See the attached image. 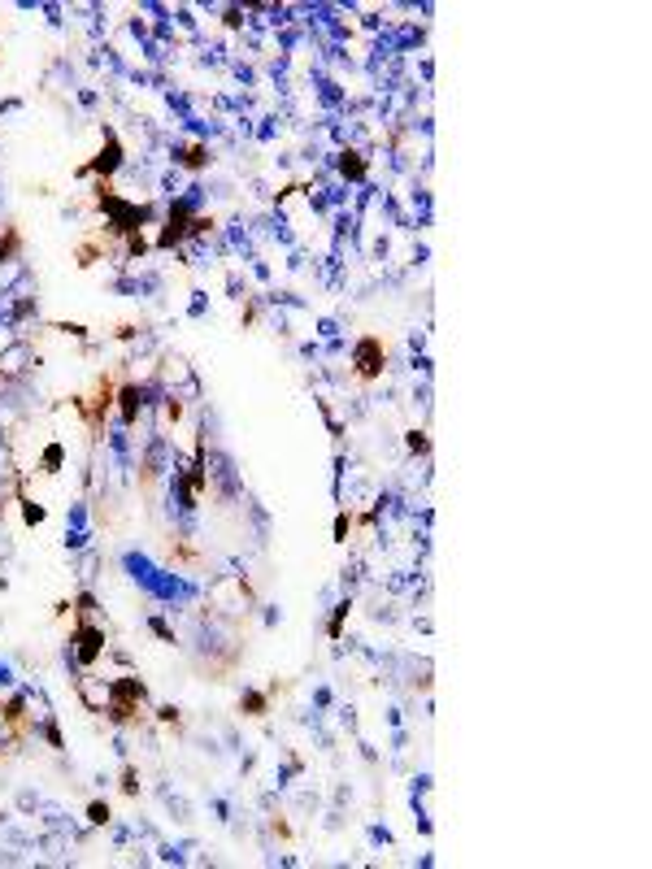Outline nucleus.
I'll return each instance as SVG.
<instances>
[{
    "instance_id": "f03ea898",
    "label": "nucleus",
    "mask_w": 652,
    "mask_h": 869,
    "mask_svg": "<svg viewBox=\"0 0 652 869\" xmlns=\"http://www.w3.org/2000/svg\"><path fill=\"white\" fill-rule=\"evenodd\" d=\"M348 370H353L361 383H374V379H383V370H387V352H383V339H374V335L357 339V344H353V352H348Z\"/></svg>"
},
{
    "instance_id": "f257e3e1",
    "label": "nucleus",
    "mask_w": 652,
    "mask_h": 869,
    "mask_svg": "<svg viewBox=\"0 0 652 869\" xmlns=\"http://www.w3.org/2000/svg\"><path fill=\"white\" fill-rule=\"evenodd\" d=\"M105 652H109V639H105V626H96V622H74V631H70V644H66V657H70V665L74 670H96L100 661H105Z\"/></svg>"
},
{
    "instance_id": "423d86ee",
    "label": "nucleus",
    "mask_w": 652,
    "mask_h": 869,
    "mask_svg": "<svg viewBox=\"0 0 652 869\" xmlns=\"http://www.w3.org/2000/svg\"><path fill=\"white\" fill-rule=\"evenodd\" d=\"M87 822H92V826H109V822H114V813H109L105 800H92V804H87Z\"/></svg>"
},
{
    "instance_id": "1a4fd4ad",
    "label": "nucleus",
    "mask_w": 652,
    "mask_h": 869,
    "mask_svg": "<svg viewBox=\"0 0 652 869\" xmlns=\"http://www.w3.org/2000/svg\"><path fill=\"white\" fill-rule=\"evenodd\" d=\"M122 791H127V796H135V791H140V774H135L131 765L122 770Z\"/></svg>"
},
{
    "instance_id": "39448f33",
    "label": "nucleus",
    "mask_w": 652,
    "mask_h": 869,
    "mask_svg": "<svg viewBox=\"0 0 652 869\" xmlns=\"http://www.w3.org/2000/svg\"><path fill=\"white\" fill-rule=\"evenodd\" d=\"M405 448L413 452V457H431V439H426V431H418V426L405 431Z\"/></svg>"
},
{
    "instance_id": "6e6552de",
    "label": "nucleus",
    "mask_w": 652,
    "mask_h": 869,
    "mask_svg": "<svg viewBox=\"0 0 652 869\" xmlns=\"http://www.w3.org/2000/svg\"><path fill=\"white\" fill-rule=\"evenodd\" d=\"M18 339H22V335H18V326H14V322H0V352L14 348Z\"/></svg>"
},
{
    "instance_id": "20e7f679",
    "label": "nucleus",
    "mask_w": 652,
    "mask_h": 869,
    "mask_svg": "<svg viewBox=\"0 0 652 869\" xmlns=\"http://www.w3.org/2000/svg\"><path fill=\"white\" fill-rule=\"evenodd\" d=\"M74 691H79L87 713H109V704H114V678H100L96 670H83L74 678Z\"/></svg>"
},
{
    "instance_id": "0eeeda50",
    "label": "nucleus",
    "mask_w": 652,
    "mask_h": 869,
    "mask_svg": "<svg viewBox=\"0 0 652 869\" xmlns=\"http://www.w3.org/2000/svg\"><path fill=\"white\" fill-rule=\"evenodd\" d=\"M240 709H248V717H261V713H266V696H261V691H244Z\"/></svg>"
},
{
    "instance_id": "7ed1b4c3",
    "label": "nucleus",
    "mask_w": 652,
    "mask_h": 869,
    "mask_svg": "<svg viewBox=\"0 0 652 869\" xmlns=\"http://www.w3.org/2000/svg\"><path fill=\"white\" fill-rule=\"evenodd\" d=\"M35 365H40V357H35V344L31 339H18L14 348L0 352V383H27L35 374Z\"/></svg>"
}]
</instances>
